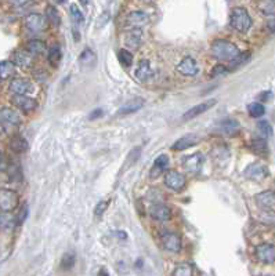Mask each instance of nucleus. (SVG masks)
Listing matches in <instances>:
<instances>
[{
    "mask_svg": "<svg viewBox=\"0 0 275 276\" xmlns=\"http://www.w3.org/2000/svg\"><path fill=\"white\" fill-rule=\"evenodd\" d=\"M210 53L213 55V58H216L220 62H230L234 60L241 51L238 49V46L235 43H232L230 40L226 39H217L215 40L212 46H210Z\"/></svg>",
    "mask_w": 275,
    "mask_h": 276,
    "instance_id": "obj_1",
    "label": "nucleus"
},
{
    "mask_svg": "<svg viewBox=\"0 0 275 276\" xmlns=\"http://www.w3.org/2000/svg\"><path fill=\"white\" fill-rule=\"evenodd\" d=\"M252 17L249 16L246 9L243 7H235L232 9L230 14V25L232 29H235L239 33H246L252 28Z\"/></svg>",
    "mask_w": 275,
    "mask_h": 276,
    "instance_id": "obj_2",
    "label": "nucleus"
},
{
    "mask_svg": "<svg viewBox=\"0 0 275 276\" xmlns=\"http://www.w3.org/2000/svg\"><path fill=\"white\" fill-rule=\"evenodd\" d=\"M20 205V196L16 191L2 188L0 190V211L11 213Z\"/></svg>",
    "mask_w": 275,
    "mask_h": 276,
    "instance_id": "obj_3",
    "label": "nucleus"
},
{
    "mask_svg": "<svg viewBox=\"0 0 275 276\" xmlns=\"http://www.w3.org/2000/svg\"><path fill=\"white\" fill-rule=\"evenodd\" d=\"M9 90L13 94H22V96H29L36 91V86L32 80L27 77H14L9 83Z\"/></svg>",
    "mask_w": 275,
    "mask_h": 276,
    "instance_id": "obj_4",
    "label": "nucleus"
},
{
    "mask_svg": "<svg viewBox=\"0 0 275 276\" xmlns=\"http://www.w3.org/2000/svg\"><path fill=\"white\" fill-rule=\"evenodd\" d=\"M176 70L180 75L186 76V77H194V76H197L199 73L198 61L191 55H186L176 65Z\"/></svg>",
    "mask_w": 275,
    "mask_h": 276,
    "instance_id": "obj_5",
    "label": "nucleus"
},
{
    "mask_svg": "<svg viewBox=\"0 0 275 276\" xmlns=\"http://www.w3.org/2000/svg\"><path fill=\"white\" fill-rule=\"evenodd\" d=\"M47 24H49L47 18L42 16V14H38V13H32V14L27 16L25 17V21H24L25 28L32 33H39L46 31Z\"/></svg>",
    "mask_w": 275,
    "mask_h": 276,
    "instance_id": "obj_6",
    "label": "nucleus"
},
{
    "mask_svg": "<svg viewBox=\"0 0 275 276\" xmlns=\"http://www.w3.org/2000/svg\"><path fill=\"white\" fill-rule=\"evenodd\" d=\"M165 185L169 190L174 191V192H180L186 188L187 185V178L186 175L178 173L176 170H169L165 173Z\"/></svg>",
    "mask_w": 275,
    "mask_h": 276,
    "instance_id": "obj_7",
    "label": "nucleus"
},
{
    "mask_svg": "<svg viewBox=\"0 0 275 276\" xmlns=\"http://www.w3.org/2000/svg\"><path fill=\"white\" fill-rule=\"evenodd\" d=\"M11 104L18 108L22 112H32L38 108V103L36 100L32 97H28V96H22V94H13L10 98Z\"/></svg>",
    "mask_w": 275,
    "mask_h": 276,
    "instance_id": "obj_8",
    "label": "nucleus"
},
{
    "mask_svg": "<svg viewBox=\"0 0 275 276\" xmlns=\"http://www.w3.org/2000/svg\"><path fill=\"white\" fill-rule=\"evenodd\" d=\"M245 177L249 179H253V181H261L265 177H268V167L261 162L252 163L245 168Z\"/></svg>",
    "mask_w": 275,
    "mask_h": 276,
    "instance_id": "obj_9",
    "label": "nucleus"
},
{
    "mask_svg": "<svg viewBox=\"0 0 275 276\" xmlns=\"http://www.w3.org/2000/svg\"><path fill=\"white\" fill-rule=\"evenodd\" d=\"M256 258L263 264H274L275 262V246L272 243H261L254 250Z\"/></svg>",
    "mask_w": 275,
    "mask_h": 276,
    "instance_id": "obj_10",
    "label": "nucleus"
},
{
    "mask_svg": "<svg viewBox=\"0 0 275 276\" xmlns=\"http://www.w3.org/2000/svg\"><path fill=\"white\" fill-rule=\"evenodd\" d=\"M160 242L165 250L170 253H178L181 250V238L176 232H165L160 236Z\"/></svg>",
    "mask_w": 275,
    "mask_h": 276,
    "instance_id": "obj_11",
    "label": "nucleus"
},
{
    "mask_svg": "<svg viewBox=\"0 0 275 276\" xmlns=\"http://www.w3.org/2000/svg\"><path fill=\"white\" fill-rule=\"evenodd\" d=\"M217 101L216 100H209V101H205L202 104H198V105H195L191 109H188L186 114L182 115V120H191L195 119V118H198L199 115L205 114V112H208L210 108H213Z\"/></svg>",
    "mask_w": 275,
    "mask_h": 276,
    "instance_id": "obj_12",
    "label": "nucleus"
},
{
    "mask_svg": "<svg viewBox=\"0 0 275 276\" xmlns=\"http://www.w3.org/2000/svg\"><path fill=\"white\" fill-rule=\"evenodd\" d=\"M204 155L201 152H197L191 156H187L184 159V167L187 170L188 173L198 174L202 167H204Z\"/></svg>",
    "mask_w": 275,
    "mask_h": 276,
    "instance_id": "obj_13",
    "label": "nucleus"
},
{
    "mask_svg": "<svg viewBox=\"0 0 275 276\" xmlns=\"http://www.w3.org/2000/svg\"><path fill=\"white\" fill-rule=\"evenodd\" d=\"M143 43V31L140 28H132L125 33V44L129 49L137 50Z\"/></svg>",
    "mask_w": 275,
    "mask_h": 276,
    "instance_id": "obj_14",
    "label": "nucleus"
},
{
    "mask_svg": "<svg viewBox=\"0 0 275 276\" xmlns=\"http://www.w3.org/2000/svg\"><path fill=\"white\" fill-rule=\"evenodd\" d=\"M149 21V17L147 13H144V11H132V13H129L126 17V24L129 27L132 28H141L145 27Z\"/></svg>",
    "mask_w": 275,
    "mask_h": 276,
    "instance_id": "obj_15",
    "label": "nucleus"
},
{
    "mask_svg": "<svg viewBox=\"0 0 275 276\" xmlns=\"http://www.w3.org/2000/svg\"><path fill=\"white\" fill-rule=\"evenodd\" d=\"M149 216L152 220L158 222H165L169 221L171 218V210L169 207L166 206V205H154V206H151L149 209Z\"/></svg>",
    "mask_w": 275,
    "mask_h": 276,
    "instance_id": "obj_16",
    "label": "nucleus"
},
{
    "mask_svg": "<svg viewBox=\"0 0 275 276\" xmlns=\"http://www.w3.org/2000/svg\"><path fill=\"white\" fill-rule=\"evenodd\" d=\"M144 104H145L144 98H132L130 101H127V103H125L122 105L121 108H119V111H118V115H119V116H126V115L134 114V112H137V111H140V109L143 108Z\"/></svg>",
    "mask_w": 275,
    "mask_h": 276,
    "instance_id": "obj_17",
    "label": "nucleus"
},
{
    "mask_svg": "<svg viewBox=\"0 0 275 276\" xmlns=\"http://www.w3.org/2000/svg\"><path fill=\"white\" fill-rule=\"evenodd\" d=\"M169 163H170V159L167 155H159V156L155 159L154 164H152V167L149 170V174H151V177L152 178H156V177H159L160 174H163L169 167Z\"/></svg>",
    "mask_w": 275,
    "mask_h": 276,
    "instance_id": "obj_18",
    "label": "nucleus"
},
{
    "mask_svg": "<svg viewBox=\"0 0 275 276\" xmlns=\"http://www.w3.org/2000/svg\"><path fill=\"white\" fill-rule=\"evenodd\" d=\"M0 122L11 126H18L21 125V116L13 108L3 107V108H0Z\"/></svg>",
    "mask_w": 275,
    "mask_h": 276,
    "instance_id": "obj_19",
    "label": "nucleus"
},
{
    "mask_svg": "<svg viewBox=\"0 0 275 276\" xmlns=\"http://www.w3.org/2000/svg\"><path fill=\"white\" fill-rule=\"evenodd\" d=\"M152 75H154V69L151 66V62L148 60L140 61V64H138L136 70H134V77L138 81H147L148 79L152 77Z\"/></svg>",
    "mask_w": 275,
    "mask_h": 276,
    "instance_id": "obj_20",
    "label": "nucleus"
},
{
    "mask_svg": "<svg viewBox=\"0 0 275 276\" xmlns=\"http://www.w3.org/2000/svg\"><path fill=\"white\" fill-rule=\"evenodd\" d=\"M256 203L264 210H272L275 207V192L272 191H264L256 195Z\"/></svg>",
    "mask_w": 275,
    "mask_h": 276,
    "instance_id": "obj_21",
    "label": "nucleus"
},
{
    "mask_svg": "<svg viewBox=\"0 0 275 276\" xmlns=\"http://www.w3.org/2000/svg\"><path fill=\"white\" fill-rule=\"evenodd\" d=\"M199 142V137L197 134H187V136L181 137V138H178V140L173 144V149L174 151H184V149H188V148H191L195 144H198Z\"/></svg>",
    "mask_w": 275,
    "mask_h": 276,
    "instance_id": "obj_22",
    "label": "nucleus"
},
{
    "mask_svg": "<svg viewBox=\"0 0 275 276\" xmlns=\"http://www.w3.org/2000/svg\"><path fill=\"white\" fill-rule=\"evenodd\" d=\"M25 51H28L31 55H40L44 54L47 51V46L43 40H39V39H32L25 44Z\"/></svg>",
    "mask_w": 275,
    "mask_h": 276,
    "instance_id": "obj_23",
    "label": "nucleus"
},
{
    "mask_svg": "<svg viewBox=\"0 0 275 276\" xmlns=\"http://www.w3.org/2000/svg\"><path fill=\"white\" fill-rule=\"evenodd\" d=\"M249 58H250V53H249V51L239 53L234 60H231L228 64H227V68H228L230 72H234V70H237L238 68H241L242 65H245V64L249 61Z\"/></svg>",
    "mask_w": 275,
    "mask_h": 276,
    "instance_id": "obj_24",
    "label": "nucleus"
},
{
    "mask_svg": "<svg viewBox=\"0 0 275 276\" xmlns=\"http://www.w3.org/2000/svg\"><path fill=\"white\" fill-rule=\"evenodd\" d=\"M13 62L18 66L27 68L32 65V55L28 51H16L13 55Z\"/></svg>",
    "mask_w": 275,
    "mask_h": 276,
    "instance_id": "obj_25",
    "label": "nucleus"
},
{
    "mask_svg": "<svg viewBox=\"0 0 275 276\" xmlns=\"http://www.w3.org/2000/svg\"><path fill=\"white\" fill-rule=\"evenodd\" d=\"M16 75V64L13 61H0V80L10 79Z\"/></svg>",
    "mask_w": 275,
    "mask_h": 276,
    "instance_id": "obj_26",
    "label": "nucleus"
},
{
    "mask_svg": "<svg viewBox=\"0 0 275 276\" xmlns=\"http://www.w3.org/2000/svg\"><path fill=\"white\" fill-rule=\"evenodd\" d=\"M17 217H14L11 213H6L2 211L0 213V229L3 231H11L13 228L16 227Z\"/></svg>",
    "mask_w": 275,
    "mask_h": 276,
    "instance_id": "obj_27",
    "label": "nucleus"
},
{
    "mask_svg": "<svg viewBox=\"0 0 275 276\" xmlns=\"http://www.w3.org/2000/svg\"><path fill=\"white\" fill-rule=\"evenodd\" d=\"M10 148L11 151L17 152V153H22V152H25L28 149V142L24 137L16 134V136L11 137Z\"/></svg>",
    "mask_w": 275,
    "mask_h": 276,
    "instance_id": "obj_28",
    "label": "nucleus"
},
{
    "mask_svg": "<svg viewBox=\"0 0 275 276\" xmlns=\"http://www.w3.org/2000/svg\"><path fill=\"white\" fill-rule=\"evenodd\" d=\"M44 17L47 18V21H49L50 24H53V25H60V13H58V10L55 9L54 6L49 5L46 7V16Z\"/></svg>",
    "mask_w": 275,
    "mask_h": 276,
    "instance_id": "obj_29",
    "label": "nucleus"
},
{
    "mask_svg": "<svg viewBox=\"0 0 275 276\" xmlns=\"http://www.w3.org/2000/svg\"><path fill=\"white\" fill-rule=\"evenodd\" d=\"M257 7L264 16H274L275 14V0H260Z\"/></svg>",
    "mask_w": 275,
    "mask_h": 276,
    "instance_id": "obj_30",
    "label": "nucleus"
},
{
    "mask_svg": "<svg viewBox=\"0 0 275 276\" xmlns=\"http://www.w3.org/2000/svg\"><path fill=\"white\" fill-rule=\"evenodd\" d=\"M221 130L224 131V133H228V134H234V133H237L239 130V123H238V120L235 119H226L221 122Z\"/></svg>",
    "mask_w": 275,
    "mask_h": 276,
    "instance_id": "obj_31",
    "label": "nucleus"
},
{
    "mask_svg": "<svg viewBox=\"0 0 275 276\" xmlns=\"http://www.w3.org/2000/svg\"><path fill=\"white\" fill-rule=\"evenodd\" d=\"M250 149L254 153H267L268 152V145H267V141L263 138H254L250 142Z\"/></svg>",
    "mask_w": 275,
    "mask_h": 276,
    "instance_id": "obj_32",
    "label": "nucleus"
},
{
    "mask_svg": "<svg viewBox=\"0 0 275 276\" xmlns=\"http://www.w3.org/2000/svg\"><path fill=\"white\" fill-rule=\"evenodd\" d=\"M248 112L252 118H254V119H259V118H261V116L265 114V108L263 104L252 103V104H249Z\"/></svg>",
    "mask_w": 275,
    "mask_h": 276,
    "instance_id": "obj_33",
    "label": "nucleus"
},
{
    "mask_svg": "<svg viewBox=\"0 0 275 276\" xmlns=\"http://www.w3.org/2000/svg\"><path fill=\"white\" fill-rule=\"evenodd\" d=\"M47 60L53 66L58 65V62L61 60V49L58 46H51L47 53Z\"/></svg>",
    "mask_w": 275,
    "mask_h": 276,
    "instance_id": "obj_34",
    "label": "nucleus"
},
{
    "mask_svg": "<svg viewBox=\"0 0 275 276\" xmlns=\"http://www.w3.org/2000/svg\"><path fill=\"white\" fill-rule=\"evenodd\" d=\"M173 276H194L193 266L187 264V262L178 264L173 271Z\"/></svg>",
    "mask_w": 275,
    "mask_h": 276,
    "instance_id": "obj_35",
    "label": "nucleus"
},
{
    "mask_svg": "<svg viewBox=\"0 0 275 276\" xmlns=\"http://www.w3.org/2000/svg\"><path fill=\"white\" fill-rule=\"evenodd\" d=\"M75 261H76V257L73 253H65L61 258V269H64V271L71 269L72 266L75 265Z\"/></svg>",
    "mask_w": 275,
    "mask_h": 276,
    "instance_id": "obj_36",
    "label": "nucleus"
},
{
    "mask_svg": "<svg viewBox=\"0 0 275 276\" xmlns=\"http://www.w3.org/2000/svg\"><path fill=\"white\" fill-rule=\"evenodd\" d=\"M118 58H119V62H121L122 65L125 66H130L133 64V54L130 51H127V50L122 49L119 50V53H118Z\"/></svg>",
    "mask_w": 275,
    "mask_h": 276,
    "instance_id": "obj_37",
    "label": "nucleus"
},
{
    "mask_svg": "<svg viewBox=\"0 0 275 276\" xmlns=\"http://www.w3.org/2000/svg\"><path fill=\"white\" fill-rule=\"evenodd\" d=\"M79 61H80V64H84V65H91L94 61H96V57H94L91 50L86 49L80 54V57H79Z\"/></svg>",
    "mask_w": 275,
    "mask_h": 276,
    "instance_id": "obj_38",
    "label": "nucleus"
},
{
    "mask_svg": "<svg viewBox=\"0 0 275 276\" xmlns=\"http://www.w3.org/2000/svg\"><path fill=\"white\" fill-rule=\"evenodd\" d=\"M69 13H71L72 20L75 22H77V24H82V22L84 21V16H83V13L76 5H71V7H69Z\"/></svg>",
    "mask_w": 275,
    "mask_h": 276,
    "instance_id": "obj_39",
    "label": "nucleus"
},
{
    "mask_svg": "<svg viewBox=\"0 0 275 276\" xmlns=\"http://www.w3.org/2000/svg\"><path fill=\"white\" fill-rule=\"evenodd\" d=\"M257 129L264 137H271L272 136V126L267 122V120H260L257 123Z\"/></svg>",
    "mask_w": 275,
    "mask_h": 276,
    "instance_id": "obj_40",
    "label": "nucleus"
},
{
    "mask_svg": "<svg viewBox=\"0 0 275 276\" xmlns=\"http://www.w3.org/2000/svg\"><path fill=\"white\" fill-rule=\"evenodd\" d=\"M227 73H230V70L227 66H224L223 64H217V65L212 69L210 72V75L212 76H220V75H227Z\"/></svg>",
    "mask_w": 275,
    "mask_h": 276,
    "instance_id": "obj_41",
    "label": "nucleus"
},
{
    "mask_svg": "<svg viewBox=\"0 0 275 276\" xmlns=\"http://www.w3.org/2000/svg\"><path fill=\"white\" fill-rule=\"evenodd\" d=\"M107 207H108V202L107 201L100 202L99 205L96 206V210H94V214H96V217L103 216V214H104V211L107 210Z\"/></svg>",
    "mask_w": 275,
    "mask_h": 276,
    "instance_id": "obj_42",
    "label": "nucleus"
},
{
    "mask_svg": "<svg viewBox=\"0 0 275 276\" xmlns=\"http://www.w3.org/2000/svg\"><path fill=\"white\" fill-rule=\"evenodd\" d=\"M9 167H10L9 159H7V156H6L3 152L0 151V171H6Z\"/></svg>",
    "mask_w": 275,
    "mask_h": 276,
    "instance_id": "obj_43",
    "label": "nucleus"
},
{
    "mask_svg": "<svg viewBox=\"0 0 275 276\" xmlns=\"http://www.w3.org/2000/svg\"><path fill=\"white\" fill-rule=\"evenodd\" d=\"M33 0H10V3L14 7H18V9H21V7H27L32 3Z\"/></svg>",
    "mask_w": 275,
    "mask_h": 276,
    "instance_id": "obj_44",
    "label": "nucleus"
},
{
    "mask_svg": "<svg viewBox=\"0 0 275 276\" xmlns=\"http://www.w3.org/2000/svg\"><path fill=\"white\" fill-rule=\"evenodd\" d=\"M27 214H28V209H27V206H24V207H22V210L20 211V214L17 216V224H18V225H21L22 222L25 221V218H27Z\"/></svg>",
    "mask_w": 275,
    "mask_h": 276,
    "instance_id": "obj_45",
    "label": "nucleus"
},
{
    "mask_svg": "<svg viewBox=\"0 0 275 276\" xmlns=\"http://www.w3.org/2000/svg\"><path fill=\"white\" fill-rule=\"evenodd\" d=\"M103 115H104V112H103V109H101V108H96L93 111V112H91V114L88 115V119H90V120L100 119V118H101Z\"/></svg>",
    "mask_w": 275,
    "mask_h": 276,
    "instance_id": "obj_46",
    "label": "nucleus"
},
{
    "mask_svg": "<svg viewBox=\"0 0 275 276\" xmlns=\"http://www.w3.org/2000/svg\"><path fill=\"white\" fill-rule=\"evenodd\" d=\"M267 29L270 32H275V18H271L270 21L267 22Z\"/></svg>",
    "mask_w": 275,
    "mask_h": 276,
    "instance_id": "obj_47",
    "label": "nucleus"
},
{
    "mask_svg": "<svg viewBox=\"0 0 275 276\" xmlns=\"http://www.w3.org/2000/svg\"><path fill=\"white\" fill-rule=\"evenodd\" d=\"M99 276H110V275H108V272L105 271V269H101L99 273Z\"/></svg>",
    "mask_w": 275,
    "mask_h": 276,
    "instance_id": "obj_48",
    "label": "nucleus"
},
{
    "mask_svg": "<svg viewBox=\"0 0 275 276\" xmlns=\"http://www.w3.org/2000/svg\"><path fill=\"white\" fill-rule=\"evenodd\" d=\"M5 134V127H3V125H2V122H0V137Z\"/></svg>",
    "mask_w": 275,
    "mask_h": 276,
    "instance_id": "obj_49",
    "label": "nucleus"
},
{
    "mask_svg": "<svg viewBox=\"0 0 275 276\" xmlns=\"http://www.w3.org/2000/svg\"><path fill=\"white\" fill-rule=\"evenodd\" d=\"M83 6H87L88 5V0H79Z\"/></svg>",
    "mask_w": 275,
    "mask_h": 276,
    "instance_id": "obj_50",
    "label": "nucleus"
},
{
    "mask_svg": "<svg viewBox=\"0 0 275 276\" xmlns=\"http://www.w3.org/2000/svg\"><path fill=\"white\" fill-rule=\"evenodd\" d=\"M57 2H58V3H65L66 0H57Z\"/></svg>",
    "mask_w": 275,
    "mask_h": 276,
    "instance_id": "obj_51",
    "label": "nucleus"
}]
</instances>
